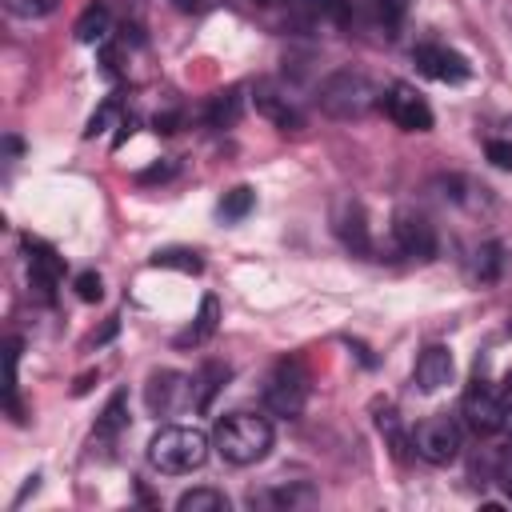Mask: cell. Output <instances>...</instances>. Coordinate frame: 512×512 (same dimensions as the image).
<instances>
[{
	"label": "cell",
	"instance_id": "cell-1",
	"mask_svg": "<svg viewBox=\"0 0 512 512\" xmlns=\"http://www.w3.org/2000/svg\"><path fill=\"white\" fill-rule=\"evenodd\" d=\"M212 448L220 452L224 464L248 468V464H256V460L268 456V448H272V424L264 416H252V412H232V416H224L216 424Z\"/></svg>",
	"mask_w": 512,
	"mask_h": 512
},
{
	"label": "cell",
	"instance_id": "cell-2",
	"mask_svg": "<svg viewBox=\"0 0 512 512\" xmlns=\"http://www.w3.org/2000/svg\"><path fill=\"white\" fill-rule=\"evenodd\" d=\"M208 448H212V440L200 428L172 424V428H160L148 440V460H152V468H160L168 476H184V472H196L208 460Z\"/></svg>",
	"mask_w": 512,
	"mask_h": 512
},
{
	"label": "cell",
	"instance_id": "cell-3",
	"mask_svg": "<svg viewBox=\"0 0 512 512\" xmlns=\"http://www.w3.org/2000/svg\"><path fill=\"white\" fill-rule=\"evenodd\" d=\"M320 112H328L332 120H360L368 116L376 104H380V88L364 76V72H332L324 84H320V96H316Z\"/></svg>",
	"mask_w": 512,
	"mask_h": 512
},
{
	"label": "cell",
	"instance_id": "cell-4",
	"mask_svg": "<svg viewBox=\"0 0 512 512\" xmlns=\"http://www.w3.org/2000/svg\"><path fill=\"white\" fill-rule=\"evenodd\" d=\"M308 400V372L300 360H280L264 384V408L276 416H300Z\"/></svg>",
	"mask_w": 512,
	"mask_h": 512
},
{
	"label": "cell",
	"instance_id": "cell-5",
	"mask_svg": "<svg viewBox=\"0 0 512 512\" xmlns=\"http://www.w3.org/2000/svg\"><path fill=\"white\" fill-rule=\"evenodd\" d=\"M412 448L428 464H452L460 456V424L452 416H428L416 424Z\"/></svg>",
	"mask_w": 512,
	"mask_h": 512
},
{
	"label": "cell",
	"instance_id": "cell-6",
	"mask_svg": "<svg viewBox=\"0 0 512 512\" xmlns=\"http://www.w3.org/2000/svg\"><path fill=\"white\" fill-rule=\"evenodd\" d=\"M460 416H464V424H468L476 436H496V432L508 424V412H504V404H500V392H492L484 380H472V384L464 388Z\"/></svg>",
	"mask_w": 512,
	"mask_h": 512
},
{
	"label": "cell",
	"instance_id": "cell-7",
	"mask_svg": "<svg viewBox=\"0 0 512 512\" xmlns=\"http://www.w3.org/2000/svg\"><path fill=\"white\" fill-rule=\"evenodd\" d=\"M380 108L404 132H428L432 128V108H428V100L412 84H388L380 92Z\"/></svg>",
	"mask_w": 512,
	"mask_h": 512
},
{
	"label": "cell",
	"instance_id": "cell-8",
	"mask_svg": "<svg viewBox=\"0 0 512 512\" xmlns=\"http://www.w3.org/2000/svg\"><path fill=\"white\" fill-rule=\"evenodd\" d=\"M24 252H28V284L48 304L52 292H56V284H60V276H64V256L52 244L36 240V236H24Z\"/></svg>",
	"mask_w": 512,
	"mask_h": 512
},
{
	"label": "cell",
	"instance_id": "cell-9",
	"mask_svg": "<svg viewBox=\"0 0 512 512\" xmlns=\"http://www.w3.org/2000/svg\"><path fill=\"white\" fill-rule=\"evenodd\" d=\"M412 64H416L424 76L440 80V84H464V80L472 76V64H468L460 52L444 48V44H420V48H412Z\"/></svg>",
	"mask_w": 512,
	"mask_h": 512
},
{
	"label": "cell",
	"instance_id": "cell-10",
	"mask_svg": "<svg viewBox=\"0 0 512 512\" xmlns=\"http://www.w3.org/2000/svg\"><path fill=\"white\" fill-rule=\"evenodd\" d=\"M392 236H396V248H400L404 256H412V260H432V256H436V232H432V224H428L420 212H412V208H400V212L392 216Z\"/></svg>",
	"mask_w": 512,
	"mask_h": 512
},
{
	"label": "cell",
	"instance_id": "cell-11",
	"mask_svg": "<svg viewBox=\"0 0 512 512\" xmlns=\"http://www.w3.org/2000/svg\"><path fill=\"white\" fill-rule=\"evenodd\" d=\"M452 352L444 348V344H432V348H424L420 356H416V372H412V380H416V388L420 392H436V388H444L448 380H452Z\"/></svg>",
	"mask_w": 512,
	"mask_h": 512
},
{
	"label": "cell",
	"instance_id": "cell-12",
	"mask_svg": "<svg viewBox=\"0 0 512 512\" xmlns=\"http://www.w3.org/2000/svg\"><path fill=\"white\" fill-rule=\"evenodd\" d=\"M252 104H256V112L264 116V120H272L276 128H284V132H292V128H300L304 120H300V112L288 104V96H280V92H272V88H256V96H252Z\"/></svg>",
	"mask_w": 512,
	"mask_h": 512
},
{
	"label": "cell",
	"instance_id": "cell-13",
	"mask_svg": "<svg viewBox=\"0 0 512 512\" xmlns=\"http://www.w3.org/2000/svg\"><path fill=\"white\" fill-rule=\"evenodd\" d=\"M336 236L344 240L348 252L356 256H368L372 252V240H368V224H364V212L356 204H348L340 216H336Z\"/></svg>",
	"mask_w": 512,
	"mask_h": 512
},
{
	"label": "cell",
	"instance_id": "cell-14",
	"mask_svg": "<svg viewBox=\"0 0 512 512\" xmlns=\"http://www.w3.org/2000/svg\"><path fill=\"white\" fill-rule=\"evenodd\" d=\"M180 396H184V376L160 372V376L148 380V408L152 412H172L180 404Z\"/></svg>",
	"mask_w": 512,
	"mask_h": 512
},
{
	"label": "cell",
	"instance_id": "cell-15",
	"mask_svg": "<svg viewBox=\"0 0 512 512\" xmlns=\"http://www.w3.org/2000/svg\"><path fill=\"white\" fill-rule=\"evenodd\" d=\"M108 24H112V16H108V8L104 4H88L84 12H80V20H76V40L80 44H100L104 36H108Z\"/></svg>",
	"mask_w": 512,
	"mask_h": 512
},
{
	"label": "cell",
	"instance_id": "cell-16",
	"mask_svg": "<svg viewBox=\"0 0 512 512\" xmlns=\"http://www.w3.org/2000/svg\"><path fill=\"white\" fill-rule=\"evenodd\" d=\"M240 108H244L240 88L216 92V96H212V104H208V124H212V128H232V124L240 120Z\"/></svg>",
	"mask_w": 512,
	"mask_h": 512
},
{
	"label": "cell",
	"instance_id": "cell-17",
	"mask_svg": "<svg viewBox=\"0 0 512 512\" xmlns=\"http://www.w3.org/2000/svg\"><path fill=\"white\" fill-rule=\"evenodd\" d=\"M176 508L180 512H228V496L220 488H192V492H180Z\"/></svg>",
	"mask_w": 512,
	"mask_h": 512
},
{
	"label": "cell",
	"instance_id": "cell-18",
	"mask_svg": "<svg viewBox=\"0 0 512 512\" xmlns=\"http://www.w3.org/2000/svg\"><path fill=\"white\" fill-rule=\"evenodd\" d=\"M376 424H380V436L388 440L392 456H396V460L404 464V460H408V456H412L416 448H412V436H408V432L400 428V416H396V412H380V420H376Z\"/></svg>",
	"mask_w": 512,
	"mask_h": 512
},
{
	"label": "cell",
	"instance_id": "cell-19",
	"mask_svg": "<svg viewBox=\"0 0 512 512\" xmlns=\"http://www.w3.org/2000/svg\"><path fill=\"white\" fill-rule=\"evenodd\" d=\"M124 424H128V396H124V392H116V396L104 404L100 420H96V436H100V440H112Z\"/></svg>",
	"mask_w": 512,
	"mask_h": 512
},
{
	"label": "cell",
	"instance_id": "cell-20",
	"mask_svg": "<svg viewBox=\"0 0 512 512\" xmlns=\"http://www.w3.org/2000/svg\"><path fill=\"white\" fill-rule=\"evenodd\" d=\"M152 268H176V272L196 276V272L204 268V260H200L192 248H160V252L152 256Z\"/></svg>",
	"mask_w": 512,
	"mask_h": 512
},
{
	"label": "cell",
	"instance_id": "cell-21",
	"mask_svg": "<svg viewBox=\"0 0 512 512\" xmlns=\"http://www.w3.org/2000/svg\"><path fill=\"white\" fill-rule=\"evenodd\" d=\"M216 316H220V304H216V296H204V300H200V316H196V324H192V328L180 336V344H188V340H192V344L208 340V336L216 332Z\"/></svg>",
	"mask_w": 512,
	"mask_h": 512
},
{
	"label": "cell",
	"instance_id": "cell-22",
	"mask_svg": "<svg viewBox=\"0 0 512 512\" xmlns=\"http://www.w3.org/2000/svg\"><path fill=\"white\" fill-rule=\"evenodd\" d=\"M252 204H256V192L240 184V188H232V192L220 200V216H224V220H244V216L252 212Z\"/></svg>",
	"mask_w": 512,
	"mask_h": 512
},
{
	"label": "cell",
	"instance_id": "cell-23",
	"mask_svg": "<svg viewBox=\"0 0 512 512\" xmlns=\"http://www.w3.org/2000/svg\"><path fill=\"white\" fill-rule=\"evenodd\" d=\"M4 8L20 20H40V16H52L60 8V0H4Z\"/></svg>",
	"mask_w": 512,
	"mask_h": 512
},
{
	"label": "cell",
	"instance_id": "cell-24",
	"mask_svg": "<svg viewBox=\"0 0 512 512\" xmlns=\"http://www.w3.org/2000/svg\"><path fill=\"white\" fill-rule=\"evenodd\" d=\"M72 288H76V296H80L84 304H96V300L104 296V280H100L96 272H80V276L72 280Z\"/></svg>",
	"mask_w": 512,
	"mask_h": 512
},
{
	"label": "cell",
	"instance_id": "cell-25",
	"mask_svg": "<svg viewBox=\"0 0 512 512\" xmlns=\"http://www.w3.org/2000/svg\"><path fill=\"white\" fill-rule=\"evenodd\" d=\"M496 268H500V248L496 244H484L476 252V276L480 280H496Z\"/></svg>",
	"mask_w": 512,
	"mask_h": 512
},
{
	"label": "cell",
	"instance_id": "cell-26",
	"mask_svg": "<svg viewBox=\"0 0 512 512\" xmlns=\"http://www.w3.org/2000/svg\"><path fill=\"white\" fill-rule=\"evenodd\" d=\"M484 152H488V160H492L496 168L512 172V144H508V140H488V144H484Z\"/></svg>",
	"mask_w": 512,
	"mask_h": 512
},
{
	"label": "cell",
	"instance_id": "cell-27",
	"mask_svg": "<svg viewBox=\"0 0 512 512\" xmlns=\"http://www.w3.org/2000/svg\"><path fill=\"white\" fill-rule=\"evenodd\" d=\"M372 4H376V12H380L384 24H400L408 16V0H372Z\"/></svg>",
	"mask_w": 512,
	"mask_h": 512
},
{
	"label": "cell",
	"instance_id": "cell-28",
	"mask_svg": "<svg viewBox=\"0 0 512 512\" xmlns=\"http://www.w3.org/2000/svg\"><path fill=\"white\" fill-rule=\"evenodd\" d=\"M268 500H272L276 508H292V504H300V500H312V492H308V488H276V492H268Z\"/></svg>",
	"mask_w": 512,
	"mask_h": 512
},
{
	"label": "cell",
	"instance_id": "cell-29",
	"mask_svg": "<svg viewBox=\"0 0 512 512\" xmlns=\"http://www.w3.org/2000/svg\"><path fill=\"white\" fill-rule=\"evenodd\" d=\"M496 480H500V488L512 496V444H504L500 456H496Z\"/></svg>",
	"mask_w": 512,
	"mask_h": 512
},
{
	"label": "cell",
	"instance_id": "cell-30",
	"mask_svg": "<svg viewBox=\"0 0 512 512\" xmlns=\"http://www.w3.org/2000/svg\"><path fill=\"white\" fill-rule=\"evenodd\" d=\"M116 112H120V108H116V100H108V104H104V108H100V112H96V116L88 120V136H96V132H104V128L112 124V116H116Z\"/></svg>",
	"mask_w": 512,
	"mask_h": 512
},
{
	"label": "cell",
	"instance_id": "cell-31",
	"mask_svg": "<svg viewBox=\"0 0 512 512\" xmlns=\"http://www.w3.org/2000/svg\"><path fill=\"white\" fill-rule=\"evenodd\" d=\"M172 172H176L172 164H152L148 172H140V184H156V180H168Z\"/></svg>",
	"mask_w": 512,
	"mask_h": 512
},
{
	"label": "cell",
	"instance_id": "cell-32",
	"mask_svg": "<svg viewBox=\"0 0 512 512\" xmlns=\"http://www.w3.org/2000/svg\"><path fill=\"white\" fill-rule=\"evenodd\" d=\"M500 404H504V412H508V420H512V368L504 372V384H500Z\"/></svg>",
	"mask_w": 512,
	"mask_h": 512
},
{
	"label": "cell",
	"instance_id": "cell-33",
	"mask_svg": "<svg viewBox=\"0 0 512 512\" xmlns=\"http://www.w3.org/2000/svg\"><path fill=\"white\" fill-rule=\"evenodd\" d=\"M176 8H200V4H208V0H172Z\"/></svg>",
	"mask_w": 512,
	"mask_h": 512
},
{
	"label": "cell",
	"instance_id": "cell-34",
	"mask_svg": "<svg viewBox=\"0 0 512 512\" xmlns=\"http://www.w3.org/2000/svg\"><path fill=\"white\" fill-rule=\"evenodd\" d=\"M252 4H280V0H252Z\"/></svg>",
	"mask_w": 512,
	"mask_h": 512
}]
</instances>
